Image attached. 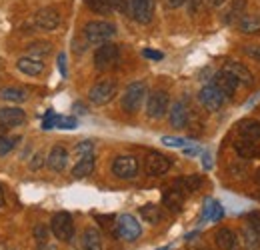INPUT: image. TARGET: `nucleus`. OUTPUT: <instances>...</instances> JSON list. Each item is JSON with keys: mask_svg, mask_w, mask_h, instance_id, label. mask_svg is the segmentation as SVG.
I'll list each match as a JSON object with an SVG mask.
<instances>
[{"mask_svg": "<svg viewBox=\"0 0 260 250\" xmlns=\"http://www.w3.org/2000/svg\"><path fill=\"white\" fill-rule=\"evenodd\" d=\"M2 202H4V190L0 186V206H2Z\"/></svg>", "mask_w": 260, "mask_h": 250, "instance_id": "46", "label": "nucleus"}, {"mask_svg": "<svg viewBox=\"0 0 260 250\" xmlns=\"http://www.w3.org/2000/svg\"><path fill=\"white\" fill-rule=\"evenodd\" d=\"M52 52V44L50 42H44V40H38V42H32L28 44V54L32 58H44Z\"/></svg>", "mask_w": 260, "mask_h": 250, "instance_id": "29", "label": "nucleus"}, {"mask_svg": "<svg viewBox=\"0 0 260 250\" xmlns=\"http://www.w3.org/2000/svg\"><path fill=\"white\" fill-rule=\"evenodd\" d=\"M42 164H44V157H42L40 152H38V154H34L32 162H30V168H32V170H36V168H40Z\"/></svg>", "mask_w": 260, "mask_h": 250, "instance_id": "41", "label": "nucleus"}, {"mask_svg": "<svg viewBox=\"0 0 260 250\" xmlns=\"http://www.w3.org/2000/svg\"><path fill=\"white\" fill-rule=\"evenodd\" d=\"M212 84H214V86H216L220 92L224 94L226 98H230L232 94L238 90V86H240V82H238V80H236V78H234L230 72H226L224 68H222L220 72H216V74H214Z\"/></svg>", "mask_w": 260, "mask_h": 250, "instance_id": "13", "label": "nucleus"}, {"mask_svg": "<svg viewBox=\"0 0 260 250\" xmlns=\"http://www.w3.org/2000/svg\"><path fill=\"white\" fill-rule=\"evenodd\" d=\"M162 144L172 146V148H182V146L188 144V140H184V138H176V136H162Z\"/></svg>", "mask_w": 260, "mask_h": 250, "instance_id": "36", "label": "nucleus"}, {"mask_svg": "<svg viewBox=\"0 0 260 250\" xmlns=\"http://www.w3.org/2000/svg\"><path fill=\"white\" fill-rule=\"evenodd\" d=\"M204 4H206V0H188V10H190V14H198V12L204 8Z\"/></svg>", "mask_w": 260, "mask_h": 250, "instance_id": "38", "label": "nucleus"}, {"mask_svg": "<svg viewBox=\"0 0 260 250\" xmlns=\"http://www.w3.org/2000/svg\"><path fill=\"white\" fill-rule=\"evenodd\" d=\"M216 244L222 250H238V238L230 228H220L216 232Z\"/></svg>", "mask_w": 260, "mask_h": 250, "instance_id": "21", "label": "nucleus"}, {"mask_svg": "<svg viewBox=\"0 0 260 250\" xmlns=\"http://www.w3.org/2000/svg\"><path fill=\"white\" fill-rule=\"evenodd\" d=\"M234 150L240 158H258L260 157V146L256 144V140H248V138H242L234 144Z\"/></svg>", "mask_w": 260, "mask_h": 250, "instance_id": "19", "label": "nucleus"}, {"mask_svg": "<svg viewBox=\"0 0 260 250\" xmlns=\"http://www.w3.org/2000/svg\"><path fill=\"white\" fill-rule=\"evenodd\" d=\"M140 216L146 220V222H150V224H156V222H160V218H162L160 208L156 204H144L140 208Z\"/></svg>", "mask_w": 260, "mask_h": 250, "instance_id": "30", "label": "nucleus"}, {"mask_svg": "<svg viewBox=\"0 0 260 250\" xmlns=\"http://www.w3.org/2000/svg\"><path fill=\"white\" fill-rule=\"evenodd\" d=\"M20 142V136H14V138H6V136H0V157H6L10 150H14V146Z\"/></svg>", "mask_w": 260, "mask_h": 250, "instance_id": "33", "label": "nucleus"}, {"mask_svg": "<svg viewBox=\"0 0 260 250\" xmlns=\"http://www.w3.org/2000/svg\"><path fill=\"white\" fill-rule=\"evenodd\" d=\"M116 34V26L108 20H90L86 26H84V38L88 44H104L108 42L112 36Z\"/></svg>", "mask_w": 260, "mask_h": 250, "instance_id": "1", "label": "nucleus"}, {"mask_svg": "<svg viewBox=\"0 0 260 250\" xmlns=\"http://www.w3.org/2000/svg\"><path fill=\"white\" fill-rule=\"evenodd\" d=\"M242 244L244 250H260V234L252 228V224L242 228Z\"/></svg>", "mask_w": 260, "mask_h": 250, "instance_id": "25", "label": "nucleus"}, {"mask_svg": "<svg viewBox=\"0 0 260 250\" xmlns=\"http://www.w3.org/2000/svg\"><path fill=\"white\" fill-rule=\"evenodd\" d=\"M166 2V6H170V8H180L182 4H186L188 0H164Z\"/></svg>", "mask_w": 260, "mask_h": 250, "instance_id": "44", "label": "nucleus"}, {"mask_svg": "<svg viewBox=\"0 0 260 250\" xmlns=\"http://www.w3.org/2000/svg\"><path fill=\"white\" fill-rule=\"evenodd\" d=\"M172 186L176 188V190H180L182 194H192V192H196L198 188L202 186V176H198V174L182 176V178H178Z\"/></svg>", "mask_w": 260, "mask_h": 250, "instance_id": "20", "label": "nucleus"}, {"mask_svg": "<svg viewBox=\"0 0 260 250\" xmlns=\"http://www.w3.org/2000/svg\"><path fill=\"white\" fill-rule=\"evenodd\" d=\"M118 58H120V50L116 44H110V42H104L100 44L94 52V66L96 70L104 72V70H110L118 64Z\"/></svg>", "mask_w": 260, "mask_h": 250, "instance_id": "3", "label": "nucleus"}, {"mask_svg": "<svg viewBox=\"0 0 260 250\" xmlns=\"http://www.w3.org/2000/svg\"><path fill=\"white\" fill-rule=\"evenodd\" d=\"M34 234H36V238H38L40 242L46 240V228H44V226H36V228H34Z\"/></svg>", "mask_w": 260, "mask_h": 250, "instance_id": "42", "label": "nucleus"}, {"mask_svg": "<svg viewBox=\"0 0 260 250\" xmlns=\"http://www.w3.org/2000/svg\"><path fill=\"white\" fill-rule=\"evenodd\" d=\"M224 2H226V0H206V4L212 6V8H220Z\"/></svg>", "mask_w": 260, "mask_h": 250, "instance_id": "45", "label": "nucleus"}, {"mask_svg": "<svg viewBox=\"0 0 260 250\" xmlns=\"http://www.w3.org/2000/svg\"><path fill=\"white\" fill-rule=\"evenodd\" d=\"M58 70L62 76H66V54H58Z\"/></svg>", "mask_w": 260, "mask_h": 250, "instance_id": "43", "label": "nucleus"}, {"mask_svg": "<svg viewBox=\"0 0 260 250\" xmlns=\"http://www.w3.org/2000/svg\"><path fill=\"white\" fill-rule=\"evenodd\" d=\"M162 200H164V204H166V208L178 212V210L182 208V204H184V194L172 186V188H168V190H164Z\"/></svg>", "mask_w": 260, "mask_h": 250, "instance_id": "22", "label": "nucleus"}, {"mask_svg": "<svg viewBox=\"0 0 260 250\" xmlns=\"http://www.w3.org/2000/svg\"><path fill=\"white\" fill-rule=\"evenodd\" d=\"M92 170H94V154H88V157L78 158V162H76L74 168H72V176L84 178V176L92 174Z\"/></svg>", "mask_w": 260, "mask_h": 250, "instance_id": "23", "label": "nucleus"}, {"mask_svg": "<svg viewBox=\"0 0 260 250\" xmlns=\"http://www.w3.org/2000/svg\"><path fill=\"white\" fill-rule=\"evenodd\" d=\"M84 4L96 12V14H108L112 12V6H110V0H84Z\"/></svg>", "mask_w": 260, "mask_h": 250, "instance_id": "32", "label": "nucleus"}, {"mask_svg": "<svg viewBox=\"0 0 260 250\" xmlns=\"http://www.w3.org/2000/svg\"><path fill=\"white\" fill-rule=\"evenodd\" d=\"M142 54H144L146 58H150V60H162L164 58L162 52H156V50H150V48H144Z\"/></svg>", "mask_w": 260, "mask_h": 250, "instance_id": "39", "label": "nucleus"}, {"mask_svg": "<svg viewBox=\"0 0 260 250\" xmlns=\"http://www.w3.org/2000/svg\"><path fill=\"white\" fill-rule=\"evenodd\" d=\"M128 14L140 24H148L154 16V0H128Z\"/></svg>", "mask_w": 260, "mask_h": 250, "instance_id": "9", "label": "nucleus"}, {"mask_svg": "<svg viewBox=\"0 0 260 250\" xmlns=\"http://www.w3.org/2000/svg\"><path fill=\"white\" fill-rule=\"evenodd\" d=\"M158 250H170V248H168V246H164V248H158Z\"/></svg>", "mask_w": 260, "mask_h": 250, "instance_id": "48", "label": "nucleus"}, {"mask_svg": "<svg viewBox=\"0 0 260 250\" xmlns=\"http://www.w3.org/2000/svg\"><path fill=\"white\" fill-rule=\"evenodd\" d=\"M238 132H240L242 138L260 140V122H256V120H242L238 124Z\"/></svg>", "mask_w": 260, "mask_h": 250, "instance_id": "27", "label": "nucleus"}, {"mask_svg": "<svg viewBox=\"0 0 260 250\" xmlns=\"http://www.w3.org/2000/svg\"><path fill=\"white\" fill-rule=\"evenodd\" d=\"M168 104H170V96L166 90H154L148 96L146 102V114L148 118H162L168 112Z\"/></svg>", "mask_w": 260, "mask_h": 250, "instance_id": "7", "label": "nucleus"}, {"mask_svg": "<svg viewBox=\"0 0 260 250\" xmlns=\"http://www.w3.org/2000/svg\"><path fill=\"white\" fill-rule=\"evenodd\" d=\"M26 120V114L22 108L10 106V108H0V126L2 128H16Z\"/></svg>", "mask_w": 260, "mask_h": 250, "instance_id": "14", "label": "nucleus"}, {"mask_svg": "<svg viewBox=\"0 0 260 250\" xmlns=\"http://www.w3.org/2000/svg\"><path fill=\"white\" fill-rule=\"evenodd\" d=\"M222 216H224L222 204L216 202V200H206V204H204V220L216 222V220H220Z\"/></svg>", "mask_w": 260, "mask_h": 250, "instance_id": "28", "label": "nucleus"}, {"mask_svg": "<svg viewBox=\"0 0 260 250\" xmlns=\"http://www.w3.org/2000/svg\"><path fill=\"white\" fill-rule=\"evenodd\" d=\"M198 98H200L202 106H204L206 110H210V112L220 110V108L224 106V102H226V96L220 92V90H218L214 84H206V86L200 90Z\"/></svg>", "mask_w": 260, "mask_h": 250, "instance_id": "11", "label": "nucleus"}, {"mask_svg": "<svg viewBox=\"0 0 260 250\" xmlns=\"http://www.w3.org/2000/svg\"><path fill=\"white\" fill-rule=\"evenodd\" d=\"M46 164H48L50 170L62 172L66 168V164H68V152H66L64 146H54V148L50 150L48 158H46Z\"/></svg>", "mask_w": 260, "mask_h": 250, "instance_id": "16", "label": "nucleus"}, {"mask_svg": "<svg viewBox=\"0 0 260 250\" xmlns=\"http://www.w3.org/2000/svg\"><path fill=\"white\" fill-rule=\"evenodd\" d=\"M244 52H246L252 60H258L260 63V44H248V46H244Z\"/></svg>", "mask_w": 260, "mask_h": 250, "instance_id": "37", "label": "nucleus"}, {"mask_svg": "<svg viewBox=\"0 0 260 250\" xmlns=\"http://www.w3.org/2000/svg\"><path fill=\"white\" fill-rule=\"evenodd\" d=\"M170 166H172V160L160 152H150L144 160V170L148 176H162L170 170Z\"/></svg>", "mask_w": 260, "mask_h": 250, "instance_id": "12", "label": "nucleus"}, {"mask_svg": "<svg viewBox=\"0 0 260 250\" xmlns=\"http://www.w3.org/2000/svg\"><path fill=\"white\" fill-rule=\"evenodd\" d=\"M0 98L10 100V102H24L28 98V94L22 88H2L0 90Z\"/></svg>", "mask_w": 260, "mask_h": 250, "instance_id": "31", "label": "nucleus"}, {"mask_svg": "<svg viewBox=\"0 0 260 250\" xmlns=\"http://www.w3.org/2000/svg\"><path fill=\"white\" fill-rule=\"evenodd\" d=\"M50 230L58 240L68 242L74 236V220L68 212H56L50 220Z\"/></svg>", "mask_w": 260, "mask_h": 250, "instance_id": "4", "label": "nucleus"}, {"mask_svg": "<svg viewBox=\"0 0 260 250\" xmlns=\"http://www.w3.org/2000/svg\"><path fill=\"white\" fill-rule=\"evenodd\" d=\"M42 128H44V130L54 128V110H48V112H46V118H44V122H42Z\"/></svg>", "mask_w": 260, "mask_h": 250, "instance_id": "40", "label": "nucleus"}, {"mask_svg": "<svg viewBox=\"0 0 260 250\" xmlns=\"http://www.w3.org/2000/svg\"><path fill=\"white\" fill-rule=\"evenodd\" d=\"M54 128L72 130V128H76V118H72V116H58V114H54Z\"/></svg>", "mask_w": 260, "mask_h": 250, "instance_id": "34", "label": "nucleus"}, {"mask_svg": "<svg viewBox=\"0 0 260 250\" xmlns=\"http://www.w3.org/2000/svg\"><path fill=\"white\" fill-rule=\"evenodd\" d=\"M146 92H148V88H146L144 82H132V84H128L124 94H122V100H120L124 112H128V114L136 112L142 106V102L146 98Z\"/></svg>", "mask_w": 260, "mask_h": 250, "instance_id": "2", "label": "nucleus"}, {"mask_svg": "<svg viewBox=\"0 0 260 250\" xmlns=\"http://www.w3.org/2000/svg\"><path fill=\"white\" fill-rule=\"evenodd\" d=\"M82 246L84 250H102V234L96 228H86L82 236Z\"/></svg>", "mask_w": 260, "mask_h": 250, "instance_id": "26", "label": "nucleus"}, {"mask_svg": "<svg viewBox=\"0 0 260 250\" xmlns=\"http://www.w3.org/2000/svg\"><path fill=\"white\" fill-rule=\"evenodd\" d=\"M60 12L52 6H46V8H40L36 14H34V24L36 28L40 30H56L60 26Z\"/></svg>", "mask_w": 260, "mask_h": 250, "instance_id": "10", "label": "nucleus"}, {"mask_svg": "<svg viewBox=\"0 0 260 250\" xmlns=\"http://www.w3.org/2000/svg\"><path fill=\"white\" fill-rule=\"evenodd\" d=\"M16 68L22 72V74H26V76H38V74H42L44 72V64L40 58H32V56H24V58H20L18 63H16Z\"/></svg>", "mask_w": 260, "mask_h": 250, "instance_id": "17", "label": "nucleus"}, {"mask_svg": "<svg viewBox=\"0 0 260 250\" xmlns=\"http://www.w3.org/2000/svg\"><path fill=\"white\" fill-rule=\"evenodd\" d=\"M0 136H2V134H0Z\"/></svg>", "mask_w": 260, "mask_h": 250, "instance_id": "49", "label": "nucleus"}, {"mask_svg": "<svg viewBox=\"0 0 260 250\" xmlns=\"http://www.w3.org/2000/svg\"><path fill=\"white\" fill-rule=\"evenodd\" d=\"M114 96H116V82H114V80H100V82H96V84L90 88L88 100H90L92 104H96V106H104V104H108Z\"/></svg>", "mask_w": 260, "mask_h": 250, "instance_id": "6", "label": "nucleus"}, {"mask_svg": "<svg viewBox=\"0 0 260 250\" xmlns=\"http://www.w3.org/2000/svg\"><path fill=\"white\" fill-rule=\"evenodd\" d=\"M116 236H120V238H124V240H136L140 234H142V226H140V222L134 218L132 214H120L118 218H116Z\"/></svg>", "mask_w": 260, "mask_h": 250, "instance_id": "5", "label": "nucleus"}, {"mask_svg": "<svg viewBox=\"0 0 260 250\" xmlns=\"http://www.w3.org/2000/svg\"><path fill=\"white\" fill-rule=\"evenodd\" d=\"M254 180H256V182L260 184V170H256V174H254Z\"/></svg>", "mask_w": 260, "mask_h": 250, "instance_id": "47", "label": "nucleus"}, {"mask_svg": "<svg viewBox=\"0 0 260 250\" xmlns=\"http://www.w3.org/2000/svg\"><path fill=\"white\" fill-rule=\"evenodd\" d=\"M170 124H172V128H184L188 124V106L184 102H174L172 104Z\"/></svg>", "mask_w": 260, "mask_h": 250, "instance_id": "18", "label": "nucleus"}, {"mask_svg": "<svg viewBox=\"0 0 260 250\" xmlns=\"http://www.w3.org/2000/svg\"><path fill=\"white\" fill-rule=\"evenodd\" d=\"M92 152H94V142H92V140H82V142L76 144V148H74V154L78 158L88 157V154H92Z\"/></svg>", "mask_w": 260, "mask_h": 250, "instance_id": "35", "label": "nucleus"}, {"mask_svg": "<svg viewBox=\"0 0 260 250\" xmlns=\"http://www.w3.org/2000/svg\"><path fill=\"white\" fill-rule=\"evenodd\" d=\"M224 70L226 72H230L240 84H244V86H250L252 84V74H250V70L244 66V64H240V63H234V60H228L226 64H224Z\"/></svg>", "mask_w": 260, "mask_h": 250, "instance_id": "15", "label": "nucleus"}, {"mask_svg": "<svg viewBox=\"0 0 260 250\" xmlns=\"http://www.w3.org/2000/svg\"><path fill=\"white\" fill-rule=\"evenodd\" d=\"M238 30L244 34L260 32V14H244L238 18Z\"/></svg>", "mask_w": 260, "mask_h": 250, "instance_id": "24", "label": "nucleus"}, {"mask_svg": "<svg viewBox=\"0 0 260 250\" xmlns=\"http://www.w3.org/2000/svg\"><path fill=\"white\" fill-rule=\"evenodd\" d=\"M112 174L122 178V180H130L138 174V160L136 157H130V154H122V157H116L112 162Z\"/></svg>", "mask_w": 260, "mask_h": 250, "instance_id": "8", "label": "nucleus"}]
</instances>
